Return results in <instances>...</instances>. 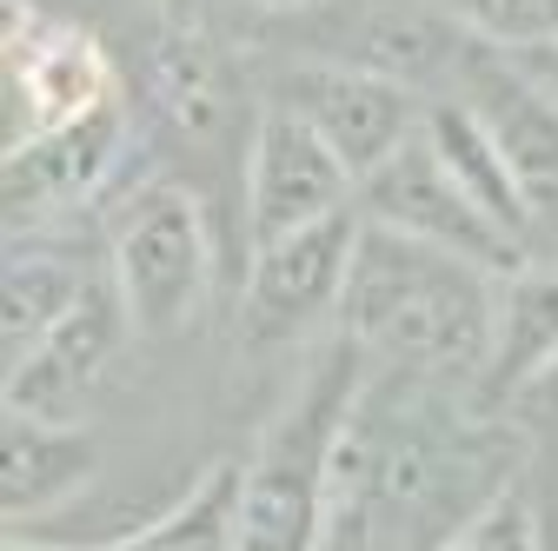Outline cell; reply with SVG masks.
I'll list each match as a JSON object with an SVG mask.
<instances>
[{"instance_id":"1","label":"cell","mask_w":558,"mask_h":551,"mask_svg":"<svg viewBox=\"0 0 558 551\" xmlns=\"http://www.w3.org/2000/svg\"><path fill=\"white\" fill-rule=\"evenodd\" d=\"M392 385L399 379H379L373 366L339 439L326 551H439L519 486V445L506 426Z\"/></svg>"},{"instance_id":"2","label":"cell","mask_w":558,"mask_h":551,"mask_svg":"<svg viewBox=\"0 0 558 551\" xmlns=\"http://www.w3.org/2000/svg\"><path fill=\"white\" fill-rule=\"evenodd\" d=\"M339 332L379 372H412L433 385L485 379L499 332V266L366 220Z\"/></svg>"},{"instance_id":"3","label":"cell","mask_w":558,"mask_h":551,"mask_svg":"<svg viewBox=\"0 0 558 551\" xmlns=\"http://www.w3.org/2000/svg\"><path fill=\"white\" fill-rule=\"evenodd\" d=\"M373 359L345 332L306 359L287 405L266 419L253 458L240 465V551H326L339 439L353 426Z\"/></svg>"},{"instance_id":"4","label":"cell","mask_w":558,"mask_h":551,"mask_svg":"<svg viewBox=\"0 0 558 551\" xmlns=\"http://www.w3.org/2000/svg\"><path fill=\"white\" fill-rule=\"evenodd\" d=\"M107 280L140 339H180L214 306V233L186 180H140L107 213Z\"/></svg>"},{"instance_id":"5","label":"cell","mask_w":558,"mask_h":551,"mask_svg":"<svg viewBox=\"0 0 558 551\" xmlns=\"http://www.w3.org/2000/svg\"><path fill=\"white\" fill-rule=\"evenodd\" d=\"M272 107L300 113L319 140L353 167V180L379 173L405 140H418L426 126V100L418 87L392 81V74H373L360 60H287V74L272 81Z\"/></svg>"},{"instance_id":"6","label":"cell","mask_w":558,"mask_h":551,"mask_svg":"<svg viewBox=\"0 0 558 551\" xmlns=\"http://www.w3.org/2000/svg\"><path fill=\"white\" fill-rule=\"evenodd\" d=\"M360 233H366V213L345 206V213H332L306 233L259 246L240 280V339L246 346H287V339L319 332L326 319L339 326Z\"/></svg>"},{"instance_id":"7","label":"cell","mask_w":558,"mask_h":551,"mask_svg":"<svg viewBox=\"0 0 558 551\" xmlns=\"http://www.w3.org/2000/svg\"><path fill=\"white\" fill-rule=\"evenodd\" d=\"M345 206H360V180L319 133L287 113V107H259L253 140H246V246H272L287 233H306Z\"/></svg>"},{"instance_id":"8","label":"cell","mask_w":558,"mask_h":551,"mask_svg":"<svg viewBox=\"0 0 558 551\" xmlns=\"http://www.w3.org/2000/svg\"><path fill=\"white\" fill-rule=\"evenodd\" d=\"M452 94L499 140V154L512 167V186H519L525 213H532V233L558 240V94L532 74V66H512L493 47L472 53V66L452 81Z\"/></svg>"},{"instance_id":"9","label":"cell","mask_w":558,"mask_h":551,"mask_svg":"<svg viewBox=\"0 0 558 551\" xmlns=\"http://www.w3.org/2000/svg\"><path fill=\"white\" fill-rule=\"evenodd\" d=\"M107 100H120V94H113V66L94 47V34L47 21L34 8H21L8 21V147L34 140V133H53Z\"/></svg>"},{"instance_id":"10","label":"cell","mask_w":558,"mask_h":551,"mask_svg":"<svg viewBox=\"0 0 558 551\" xmlns=\"http://www.w3.org/2000/svg\"><path fill=\"white\" fill-rule=\"evenodd\" d=\"M360 213H366L373 226L433 240V246H446V253L485 259V266H499V272L519 266V259H532V253H519V246L459 193V180L446 173V160H439L433 140H426V126H418V140H405L379 173L360 180Z\"/></svg>"},{"instance_id":"11","label":"cell","mask_w":558,"mask_h":551,"mask_svg":"<svg viewBox=\"0 0 558 551\" xmlns=\"http://www.w3.org/2000/svg\"><path fill=\"white\" fill-rule=\"evenodd\" d=\"M126 332H133V319H126L113 280L100 272V280L87 286V299L66 313L27 359L8 366V412H27V419H53V426H74L81 412H87V399L107 385V372L120 366Z\"/></svg>"},{"instance_id":"12","label":"cell","mask_w":558,"mask_h":551,"mask_svg":"<svg viewBox=\"0 0 558 551\" xmlns=\"http://www.w3.org/2000/svg\"><path fill=\"white\" fill-rule=\"evenodd\" d=\"M126 160V107L107 100L53 133L8 147V220H53L66 206L94 199Z\"/></svg>"},{"instance_id":"13","label":"cell","mask_w":558,"mask_h":551,"mask_svg":"<svg viewBox=\"0 0 558 551\" xmlns=\"http://www.w3.org/2000/svg\"><path fill=\"white\" fill-rule=\"evenodd\" d=\"M100 452L81 426H53V419H27L8 412V439H0V512L8 531L47 518L53 505H66L74 492H87Z\"/></svg>"},{"instance_id":"14","label":"cell","mask_w":558,"mask_h":551,"mask_svg":"<svg viewBox=\"0 0 558 551\" xmlns=\"http://www.w3.org/2000/svg\"><path fill=\"white\" fill-rule=\"evenodd\" d=\"M558 359V259H519L499 272V332L485 359V399L512 405Z\"/></svg>"},{"instance_id":"15","label":"cell","mask_w":558,"mask_h":551,"mask_svg":"<svg viewBox=\"0 0 558 551\" xmlns=\"http://www.w3.org/2000/svg\"><path fill=\"white\" fill-rule=\"evenodd\" d=\"M426 140H433V154L446 160V173L459 180V193L525 253L538 233H532V213H525V199H519V186H512V167H506L499 140L485 133V120H478L459 94H433V100H426Z\"/></svg>"},{"instance_id":"16","label":"cell","mask_w":558,"mask_h":551,"mask_svg":"<svg viewBox=\"0 0 558 551\" xmlns=\"http://www.w3.org/2000/svg\"><path fill=\"white\" fill-rule=\"evenodd\" d=\"M8 551H60V544H34L14 531ZM87 551H240V465L233 458L206 465L180 492V505H167L154 525H140L113 544H87Z\"/></svg>"},{"instance_id":"17","label":"cell","mask_w":558,"mask_h":551,"mask_svg":"<svg viewBox=\"0 0 558 551\" xmlns=\"http://www.w3.org/2000/svg\"><path fill=\"white\" fill-rule=\"evenodd\" d=\"M100 272H87L81 259H66L53 246H14L8 259V286H0V332H8V366L27 359L40 339L87 299V286Z\"/></svg>"},{"instance_id":"18","label":"cell","mask_w":558,"mask_h":551,"mask_svg":"<svg viewBox=\"0 0 558 551\" xmlns=\"http://www.w3.org/2000/svg\"><path fill=\"white\" fill-rule=\"evenodd\" d=\"M154 94L180 133H214L220 126V60L199 40H167L154 53Z\"/></svg>"},{"instance_id":"19","label":"cell","mask_w":558,"mask_h":551,"mask_svg":"<svg viewBox=\"0 0 558 551\" xmlns=\"http://www.w3.org/2000/svg\"><path fill=\"white\" fill-rule=\"evenodd\" d=\"M439 14H452L472 40H485L493 53H545L558 47V0H433Z\"/></svg>"},{"instance_id":"20","label":"cell","mask_w":558,"mask_h":551,"mask_svg":"<svg viewBox=\"0 0 558 551\" xmlns=\"http://www.w3.org/2000/svg\"><path fill=\"white\" fill-rule=\"evenodd\" d=\"M439 551H545V531H538V505L525 486H512L506 499H493L459 538H446Z\"/></svg>"},{"instance_id":"21","label":"cell","mask_w":558,"mask_h":551,"mask_svg":"<svg viewBox=\"0 0 558 551\" xmlns=\"http://www.w3.org/2000/svg\"><path fill=\"white\" fill-rule=\"evenodd\" d=\"M512 412H525V419H538V426H558V359L512 399Z\"/></svg>"},{"instance_id":"22","label":"cell","mask_w":558,"mask_h":551,"mask_svg":"<svg viewBox=\"0 0 558 551\" xmlns=\"http://www.w3.org/2000/svg\"><path fill=\"white\" fill-rule=\"evenodd\" d=\"M525 66H532V74H538V81H545L551 94H558V47H545V53H532Z\"/></svg>"},{"instance_id":"23","label":"cell","mask_w":558,"mask_h":551,"mask_svg":"<svg viewBox=\"0 0 558 551\" xmlns=\"http://www.w3.org/2000/svg\"><path fill=\"white\" fill-rule=\"evenodd\" d=\"M253 8H313V0H253Z\"/></svg>"}]
</instances>
